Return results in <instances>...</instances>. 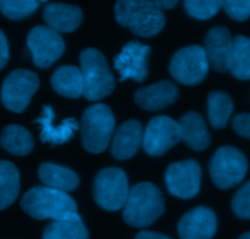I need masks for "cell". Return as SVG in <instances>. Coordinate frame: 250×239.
I'll return each instance as SVG.
<instances>
[{"label":"cell","instance_id":"6da1fadb","mask_svg":"<svg viewBox=\"0 0 250 239\" xmlns=\"http://www.w3.org/2000/svg\"><path fill=\"white\" fill-rule=\"evenodd\" d=\"M21 209L36 219H70L78 216L76 202L68 193L48 187L28 190L21 200Z\"/></svg>","mask_w":250,"mask_h":239},{"label":"cell","instance_id":"7a4b0ae2","mask_svg":"<svg viewBox=\"0 0 250 239\" xmlns=\"http://www.w3.org/2000/svg\"><path fill=\"white\" fill-rule=\"evenodd\" d=\"M115 19L140 37H152L165 27L166 16L153 0H118Z\"/></svg>","mask_w":250,"mask_h":239},{"label":"cell","instance_id":"3957f363","mask_svg":"<svg viewBox=\"0 0 250 239\" xmlns=\"http://www.w3.org/2000/svg\"><path fill=\"white\" fill-rule=\"evenodd\" d=\"M165 212L162 193L152 183H139L130 189L124 205L123 218L129 226L144 228Z\"/></svg>","mask_w":250,"mask_h":239},{"label":"cell","instance_id":"277c9868","mask_svg":"<svg viewBox=\"0 0 250 239\" xmlns=\"http://www.w3.org/2000/svg\"><path fill=\"white\" fill-rule=\"evenodd\" d=\"M83 96L90 101H100L113 92L115 79L104 55L95 48H87L80 54Z\"/></svg>","mask_w":250,"mask_h":239},{"label":"cell","instance_id":"5b68a950","mask_svg":"<svg viewBox=\"0 0 250 239\" xmlns=\"http://www.w3.org/2000/svg\"><path fill=\"white\" fill-rule=\"evenodd\" d=\"M115 128L112 109L103 103L91 106L81 119V141L91 153H101L109 145Z\"/></svg>","mask_w":250,"mask_h":239},{"label":"cell","instance_id":"8992f818","mask_svg":"<svg viewBox=\"0 0 250 239\" xmlns=\"http://www.w3.org/2000/svg\"><path fill=\"white\" fill-rule=\"evenodd\" d=\"M248 172V161L240 150L233 146H222L215 152L210 162L212 182L222 190L237 187Z\"/></svg>","mask_w":250,"mask_h":239},{"label":"cell","instance_id":"52a82bcc","mask_svg":"<svg viewBox=\"0 0 250 239\" xmlns=\"http://www.w3.org/2000/svg\"><path fill=\"white\" fill-rule=\"evenodd\" d=\"M128 178L120 168H104L97 173L93 185V196L98 206L107 211H118L128 200Z\"/></svg>","mask_w":250,"mask_h":239},{"label":"cell","instance_id":"ba28073f","mask_svg":"<svg viewBox=\"0 0 250 239\" xmlns=\"http://www.w3.org/2000/svg\"><path fill=\"white\" fill-rule=\"evenodd\" d=\"M208 57L200 45H188L173 55L169 63L170 75L183 85H198L208 71Z\"/></svg>","mask_w":250,"mask_h":239},{"label":"cell","instance_id":"9c48e42d","mask_svg":"<svg viewBox=\"0 0 250 239\" xmlns=\"http://www.w3.org/2000/svg\"><path fill=\"white\" fill-rule=\"evenodd\" d=\"M38 87L40 79L36 72L25 69L14 70L1 86V102L11 112L21 113L27 108Z\"/></svg>","mask_w":250,"mask_h":239},{"label":"cell","instance_id":"30bf717a","mask_svg":"<svg viewBox=\"0 0 250 239\" xmlns=\"http://www.w3.org/2000/svg\"><path fill=\"white\" fill-rule=\"evenodd\" d=\"M27 45L33 63L42 69L54 64L65 49V43L59 32L43 25L31 30L27 36Z\"/></svg>","mask_w":250,"mask_h":239},{"label":"cell","instance_id":"8fae6325","mask_svg":"<svg viewBox=\"0 0 250 239\" xmlns=\"http://www.w3.org/2000/svg\"><path fill=\"white\" fill-rule=\"evenodd\" d=\"M182 140L179 123L166 115L152 118L144 132V150L150 156H161Z\"/></svg>","mask_w":250,"mask_h":239},{"label":"cell","instance_id":"7c38bea8","mask_svg":"<svg viewBox=\"0 0 250 239\" xmlns=\"http://www.w3.org/2000/svg\"><path fill=\"white\" fill-rule=\"evenodd\" d=\"M165 179L170 194L180 199H190L200 190V165L194 159L172 163L166 171Z\"/></svg>","mask_w":250,"mask_h":239},{"label":"cell","instance_id":"4fadbf2b","mask_svg":"<svg viewBox=\"0 0 250 239\" xmlns=\"http://www.w3.org/2000/svg\"><path fill=\"white\" fill-rule=\"evenodd\" d=\"M150 52L151 48L140 42L131 41L126 43L114 59V66L119 72L120 80L143 83L148 74L147 57Z\"/></svg>","mask_w":250,"mask_h":239},{"label":"cell","instance_id":"5bb4252c","mask_svg":"<svg viewBox=\"0 0 250 239\" xmlns=\"http://www.w3.org/2000/svg\"><path fill=\"white\" fill-rule=\"evenodd\" d=\"M217 229L215 212L205 206L191 210L180 218L178 234L180 239H212Z\"/></svg>","mask_w":250,"mask_h":239},{"label":"cell","instance_id":"9a60e30c","mask_svg":"<svg viewBox=\"0 0 250 239\" xmlns=\"http://www.w3.org/2000/svg\"><path fill=\"white\" fill-rule=\"evenodd\" d=\"M205 53L208 64L216 71L229 70L233 53V38L226 27L217 26L208 31L205 38Z\"/></svg>","mask_w":250,"mask_h":239},{"label":"cell","instance_id":"2e32d148","mask_svg":"<svg viewBox=\"0 0 250 239\" xmlns=\"http://www.w3.org/2000/svg\"><path fill=\"white\" fill-rule=\"evenodd\" d=\"M144 141V128L139 120L131 119L123 123L113 136L112 151L115 159H128L138 152Z\"/></svg>","mask_w":250,"mask_h":239},{"label":"cell","instance_id":"e0dca14e","mask_svg":"<svg viewBox=\"0 0 250 239\" xmlns=\"http://www.w3.org/2000/svg\"><path fill=\"white\" fill-rule=\"evenodd\" d=\"M178 98V88L168 80H163L135 92V102L146 110H160L173 105Z\"/></svg>","mask_w":250,"mask_h":239},{"label":"cell","instance_id":"ac0fdd59","mask_svg":"<svg viewBox=\"0 0 250 239\" xmlns=\"http://www.w3.org/2000/svg\"><path fill=\"white\" fill-rule=\"evenodd\" d=\"M43 19L48 27L57 32L68 33L75 31L83 22V11L70 4H48L43 11Z\"/></svg>","mask_w":250,"mask_h":239},{"label":"cell","instance_id":"d6986e66","mask_svg":"<svg viewBox=\"0 0 250 239\" xmlns=\"http://www.w3.org/2000/svg\"><path fill=\"white\" fill-rule=\"evenodd\" d=\"M54 120V110L50 106L43 107V113L36 123L41 125V140L42 142H48L53 145H60L69 141L79 129V123L74 118L64 120L60 125L55 127L53 124Z\"/></svg>","mask_w":250,"mask_h":239},{"label":"cell","instance_id":"ffe728a7","mask_svg":"<svg viewBox=\"0 0 250 239\" xmlns=\"http://www.w3.org/2000/svg\"><path fill=\"white\" fill-rule=\"evenodd\" d=\"M182 130V140L190 149L195 151H203L208 149L211 142V135L208 132L204 118L196 112H188L179 120Z\"/></svg>","mask_w":250,"mask_h":239},{"label":"cell","instance_id":"44dd1931","mask_svg":"<svg viewBox=\"0 0 250 239\" xmlns=\"http://www.w3.org/2000/svg\"><path fill=\"white\" fill-rule=\"evenodd\" d=\"M38 177L45 187L64 193L73 192L80 184L79 175L74 171L54 163H42L38 168Z\"/></svg>","mask_w":250,"mask_h":239},{"label":"cell","instance_id":"7402d4cb","mask_svg":"<svg viewBox=\"0 0 250 239\" xmlns=\"http://www.w3.org/2000/svg\"><path fill=\"white\" fill-rule=\"evenodd\" d=\"M50 84L55 92L64 97L79 98L83 96V74L76 66H60L53 74Z\"/></svg>","mask_w":250,"mask_h":239},{"label":"cell","instance_id":"603a6c76","mask_svg":"<svg viewBox=\"0 0 250 239\" xmlns=\"http://www.w3.org/2000/svg\"><path fill=\"white\" fill-rule=\"evenodd\" d=\"M0 144L15 156H26L33 150V137L27 129L18 124L8 125L0 135Z\"/></svg>","mask_w":250,"mask_h":239},{"label":"cell","instance_id":"cb8c5ba5","mask_svg":"<svg viewBox=\"0 0 250 239\" xmlns=\"http://www.w3.org/2000/svg\"><path fill=\"white\" fill-rule=\"evenodd\" d=\"M20 192V173L9 161H0V211L15 202Z\"/></svg>","mask_w":250,"mask_h":239},{"label":"cell","instance_id":"d4e9b609","mask_svg":"<svg viewBox=\"0 0 250 239\" xmlns=\"http://www.w3.org/2000/svg\"><path fill=\"white\" fill-rule=\"evenodd\" d=\"M43 239H88V232L81 217L53 221L43 233Z\"/></svg>","mask_w":250,"mask_h":239},{"label":"cell","instance_id":"484cf974","mask_svg":"<svg viewBox=\"0 0 250 239\" xmlns=\"http://www.w3.org/2000/svg\"><path fill=\"white\" fill-rule=\"evenodd\" d=\"M234 106L233 101L227 93L215 91L208 95V113L210 124L215 129H223L227 125L230 115H232Z\"/></svg>","mask_w":250,"mask_h":239},{"label":"cell","instance_id":"4316f807","mask_svg":"<svg viewBox=\"0 0 250 239\" xmlns=\"http://www.w3.org/2000/svg\"><path fill=\"white\" fill-rule=\"evenodd\" d=\"M230 72L239 80H250V38L235 36L233 38V53Z\"/></svg>","mask_w":250,"mask_h":239},{"label":"cell","instance_id":"83f0119b","mask_svg":"<svg viewBox=\"0 0 250 239\" xmlns=\"http://www.w3.org/2000/svg\"><path fill=\"white\" fill-rule=\"evenodd\" d=\"M40 6L37 0H0V11L9 20H22Z\"/></svg>","mask_w":250,"mask_h":239},{"label":"cell","instance_id":"f1b7e54d","mask_svg":"<svg viewBox=\"0 0 250 239\" xmlns=\"http://www.w3.org/2000/svg\"><path fill=\"white\" fill-rule=\"evenodd\" d=\"M184 8L196 20H208L222 8V0H184Z\"/></svg>","mask_w":250,"mask_h":239},{"label":"cell","instance_id":"f546056e","mask_svg":"<svg viewBox=\"0 0 250 239\" xmlns=\"http://www.w3.org/2000/svg\"><path fill=\"white\" fill-rule=\"evenodd\" d=\"M232 209L239 218L250 219V180L235 193L232 200Z\"/></svg>","mask_w":250,"mask_h":239},{"label":"cell","instance_id":"4dcf8cb0","mask_svg":"<svg viewBox=\"0 0 250 239\" xmlns=\"http://www.w3.org/2000/svg\"><path fill=\"white\" fill-rule=\"evenodd\" d=\"M222 8L235 21H245L250 18V0H222Z\"/></svg>","mask_w":250,"mask_h":239},{"label":"cell","instance_id":"1f68e13d","mask_svg":"<svg viewBox=\"0 0 250 239\" xmlns=\"http://www.w3.org/2000/svg\"><path fill=\"white\" fill-rule=\"evenodd\" d=\"M233 129L240 136L250 139V113H240L233 118Z\"/></svg>","mask_w":250,"mask_h":239},{"label":"cell","instance_id":"d6a6232c","mask_svg":"<svg viewBox=\"0 0 250 239\" xmlns=\"http://www.w3.org/2000/svg\"><path fill=\"white\" fill-rule=\"evenodd\" d=\"M9 62V44L6 36L0 30V70L3 69Z\"/></svg>","mask_w":250,"mask_h":239},{"label":"cell","instance_id":"836d02e7","mask_svg":"<svg viewBox=\"0 0 250 239\" xmlns=\"http://www.w3.org/2000/svg\"><path fill=\"white\" fill-rule=\"evenodd\" d=\"M135 239H172L165 234L157 233V232H151V231H141L138 233Z\"/></svg>","mask_w":250,"mask_h":239},{"label":"cell","instance_id":"e575fe53","mask_svg":"<svg viewBox=\"0 0 250 239\" xmlns=\"http://www.w3.org/2000/svg\"><path fill=\"white\" fill-rule=\"evenodd\" d=\"M155 4H157L162 10H169V9H173L179 0H153Z\"/></svg>","mask_w":250,"mask_h":239},{"label":"cell","instance_id":"d590c367","mask_svg":"<svg viewBox=\"0 0 250 239\" xmlns=\"http://www.w3.org/2000/svg\"><path fill=\"white\" fill-rule=\"evenodd\" d=\"M238 239H250V232H247V233L242 234Z\"/></svg>","mask_w":250,"mask_h":239},{"label":"cell","instance_id":"8d00e7d4","mask_svg":"<svg viewBox=\"0 0 250 239\" xmlns=\"http://www.w3.org/2000/svg\"><path fill=\"white\" fill-rule=\"evenodd\" d=\"M38 3L40 4H42V3H45V1H47V0H37Z\"/></svg>","mask_w":250,"mask_h":239}]
</instances>
